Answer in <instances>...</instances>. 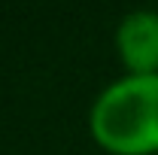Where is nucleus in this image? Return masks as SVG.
<instances>
[{
  "label": "nucleus",
  "mask_w": 158,
  "mask_h": 155,
  "mask_svg": "<svg viewBox=\"0 0 158 155\" xmlns=\"http://www.w3.org/2000/svg\"><path fill=\"white\" fill-rule=\"evenodd\" d=\"M88 134L110 155H158V76H118L88 110Z\"/></svg>",
  "instance_id": "obj_1"
},
{
  "label": "nucleus",
  "mask_w": 158,
  "mask_h": 155,
  "mask_svg": "<svg viewBox=\"0 0 158 155\" xmlns=\"http://www.w3.org/2000/svg\"><path fill=\"white\" fill-rule=\"evenodd\" d=\"M116 55L131 76H158V12L134 9L116 27Z\"/></svg>",
  "instance_id": "obj_2"
}]
</instances>
